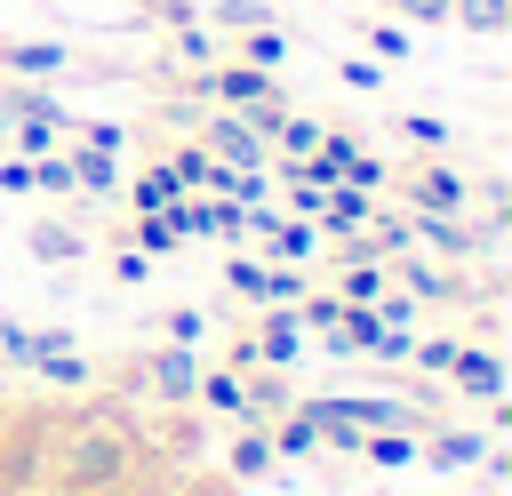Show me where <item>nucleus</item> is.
Here are the masks:
<instances>
[{"mask_svg": "<svg viewBox=\"0 0 512 496\" xmlns=\"http://www.w3.org/2000/svg\"><path fill=\"white\" fill-rule=\"evenodd\" d=\"M136 472H144V440H136V424L80 416V424H56V432H48L40 496H120Z\"/></svg>", "mask_w": 512, "mask_h": 496, "instance_id": "f257e3e1", "label": "nucleus"}, {"mask_svg": "<svg viewBox=\"0 0 512 496\" xmlns=\"http://www.w3.org/2000/svg\"><path fill=\"white\" fill-rule=\"evenodd\" d=\"M400 192H408V208H416V216H464V208H472V184H464L448 160L408 168V176H400Z\"/></svg>", "mask_w": 512, "mask_h": 496, "instance_id": "f03ea898", "label": "nucleus"}, {"mask_svg": "<svg viewBox=\"0 0 512 496\" xmlns=\"http://www.w3.org/2000/svg\"><path fill=\"white\" fill-rule=\"evenodd\" d=\"M248 352H256V368H288V360L304 352V320H296V304H264V320L248 328Z\"/></svg>", "mask_w": 512, "mask_h": 496, "instance_id": "7ed1b4c3", "label": "nucleus"}, {"mask_svg": "<svg viewBox=\"0 0 512 496\" xmlns=\"http://www.w3.org/2000/svg\"><path fill=\"white\" fill-rule=\"evenodd\" d=\"M312 216H320V232H336V240H360V232L376 224V192H360V184H328Z\"/></svg>", "mask_w": 512, "mask_h": 496, "instance_id": "20e7f679", "label": "nucleus"}, {"mask_svg": "<svg viewBox=\"0 0 512 496\" xmlns=\"http://www.w3.org/2000/svg\"><path fill=\"white\" fill-rule=\"evenodd\" d=\"M32 376H48V384H64V392H80L88 384V360L72 352V336H56V328H32V360H24Z\"/></svg>", "mask_w": 512, "mask_h": 496, "instance_id": "39448f33", "label": "nucleus"}, {"mask_svg": "<svg viewBox=\"0 0 512 496\" xmlns=\"http://www.w3.org/2000/svg\"><path fill=\"white\" fill-rule=\"evenodd\" d=\"M200 88H208V96H216L224 112H248V104L280 96V80H272V72H256V64H224V72H208Z\"/></svg>", "mask_w": 512, "mask_h": 496, "instance_id": "423d86ee", "label": "nucleus"}, {"mask_svg": "<svg viewBox=\"0 0 512 496\" xmlns=\"http://www.w3.org/2000/svg\"><path fill=\"white\" fill-rule=\"evenodd\" d=\"M144 376H152V392H160L168 408H184L192 384H200V360H192V344H160V352L144 360Z\"/></svg>", "mask_w": 512, "mask_h": 496, "instance_id": "0eeeda50", "label": "nucleus"}, {"mask_svg": "<svg viewBox=\"0 0 512 496\" xmlns=\"http://www.w3.org/2000/svg\"><path fill=\"white\" fill-rule=\"evenodd\" d=\"M448 376H456V384H464L472 400H488V408L504 400V360H496L488 344H456V360H448Z\"/></svg>", "mask_w": 512, "mask_h": 496, "instance_id": "6e6552de", "label": "nucleus"}, {"mask_svg": "<svg viewBox=\"0 0 512 496\" xmlns=\"http://www.w3.org/2000/svg\"><path fill=\"white\" fill-rule=\"evenodd\" d=\"M72 56H64V40H16V48H0V72H16V80H56Z\"/></svg>", "mask_w": 512, "mask_h": 496, "instance_id": "1a4fd4ad", "label": "nucleus"}, {"mask_svg": "<svg viewBox=\"0 0 512 496\" xmlns=\"http://www.w3.org/2000/svg\"><path fill=\"white\" fill-rule=\"evenodd\" d=\"M416 456L440 472H472V464H488V440L480 432H432V440H416Z\"/></svg>", "mask_w": 512, "mask_h": 496, "instance_id": "9d476101", "label": "nucleus"}, {"mask_svg": "<svg viewBox=\"0 0 512 496\" xmlns=\"http://www.w3.org/2000/svg\"><path fill=\"white\" fill-rule=\"evenodd\" d=\"M392 288H408L416 304H456V296H464V280H456V272H440V264H400V272H392Z\"/></svg>", "mask_w": 512, "mask_h": 496, "instance_id": "9b49d317", "label": "nucleus"}, {"mask_svg": "<svg viewBox=\"0 0 512 496\" xmlns=\"http://www.w3.org/2000/svg\"><path fill=\"white\" fill-rule=\"evenodd\" d=\"M448 24L472 40H496V32H512V0H448Z\"/></svg>", "mask_w": 512, "mask_h": 496, "instance_id": "f8f14e48", "label": "nucleus"}, {"mask_svg": "<svg viewBox=\"0 0 512 496\" xmlns=\"http://www.w3.org/2000/svg\"><path fill=\"white\" fill-rule=\"evenodd\" d=\"M224 464H232V480H264V472L280 464V456H272V432H264V424H240V440H232Z\"/></svg>", "mask_w": 512, "mask_h": 496, "instance_id": "ddd939ff", "label": "nucleus"}, {"mask_svg": "<svg viewBox=\"0 0 512 496\" xmlns=\"http://www.w3.org/2000/svg\"><path fill=\"white\" fill-rule=\"evenodd\" d=\"M168 176H176V192H208V184H216L208 144H200V136H192V144H176V152H168Z\"/></svg>", "mask_w": 512, "mask_h": 496, "instance_id": "4468645a", "label": "nucleus"}, {"mask_svg": "<svg viewBox=\"0 0 512 496\" xmlns=\"http://www.w3.org/2000/svg\"><path fill=\"white\" fill-rule=\"evenodd\" d=\"M24 248H32L40 264H80V248H88V240H80L72 224H32V232H24Z\"/></svg>", "mask_w": 512, "mask_h": 496, "instance_id": "2eb2a0df", "label": "nucleus"}, {"mask_svg": "<svg viewBox=\"0 0 512 496\" xmlns=\"http://www.w3.org/2000/svg\"><path fill=\"white\" fill-rule=\"evenodd\" d=\"M312 448H320L312 408H280V424H272V456H312Z\"/></svg>", "mask_w": 512, "mask_h": 496, "instance_id": "dca6fc26", "label": "nucleus"}, {"mask_svg": "<svg viewBox=\"0 0 512 496\" xmlns=\"http://www.w3.org/2000/svg\"><path fill=\"white\" fill-rule=\"evenodd\" d=\"M240 64H256V72H280V64H288V32H280V24H256V32H240Z\"/></svg>", "mask_w": 512, "mask_h": 496, "instance_id": "f3484780", "label": "nucleus"}, {"mask_svg": "<svg viewBox=\"0 0 512 496\" xmlns=\"http://www.w3.org/2000/svg\"><path fill=\"white\" fill-rule=\"evenodd\" d=\"M272 152H280V160H312V152H320V120L288 112V120H280V136H272Z\"/></svg>", "mask_w": 512, "mask_h": 496, "instance_id": "a211bd4d", "label": "nucleus"}, {"mask_svg": "<svg viewBox=\"0 0 512 496\" xmlns=\"http://www.w3.org/2000/svg\"><path fill=\"white\" fill-rule=\"evenodd\" d=\"M264 248H272V256H280V264H304V256H312V248H320V232H312V224H288V216H280V224H272V232H264Z\"/></svg>", "mask_w": 512, "mask_h": 496, "instance_id": "6ab92c4d", "label": "nucleus"}, {"mask_svg": "<svg viewBox=\"0 0 512 496\" xmlns=\"http://www.w3.org/2000/svg\"><path fill=\"white\" fill-rule=\"evenodd\" d=\"M192 400H208V408H224V416H240V400H248V392H240V376H232V368H200V384H192Z\"/></svg>", "mask_w": 512, "mask_h": 496, "instance_id": "aec40b11", "label": "nucleus"}, {"mask_svg": "<svg viewBox=\"0 0 512 496\" xmlns=\"http://www.w3.org/2000/svg\"><path fill=\"white\" fill-rule=\"evenodd\" d=\"M32 192L72 200V192H80V184H72V152H40V160H32Z\"/></svg>", "mask_w": 512, "mask_h": 496, "instance_id": "412c9836", "label": "nucleus"}, {"mask_svg": "<svg viewBox=\"0 0 512 496\" xmlns=\"http://www.w3.org/2000/svg\"><path fill=\"white\" fill-rule=\"evenodd\" d=\"M112 176H120V160H112V152H96V144H88V152H72V184L112 192Z\"/></svg>", "mask_w": 512, "mask_h": 496, "instance_id": "4be33fe9", "label": "nucleus"}, {"mask_svg": "<svg viewBox=\"0 0 512 496\" xmlns=\"http://www.w3.org/2000/svg\"><path fill=\"white\" fill-rule=\"evenodd\" d=\"M168 200H176V176H168V168H144V176H136V192H128V208H136V216H152V208H168Z\"/></svg>", "mask_w": 512, "mask_h": 496, "instance_id": "5701e85b", "label": "nucleus"}, {"mask_svg": "<svg viewBox=\"0 0 512 496\" xmlns=\"http://www.w3.org/2000/svg\"><path fill=\"white\" fill-rule=\"evenodd\" d=\"M160 336H168V344H200V336H208V312H200V304H176V312H160Z\"/></svg>", "mask_w": 512, "mask_h": 496, "instance_id": "b1692460", "label": "nucleus"}, {"mask_svg": "<svg viewBox=\"0 0 512 496\" xmlns=\"http://www.w3.org/2000/svg\"><path fill=\"white\" fill-rule=\"evenodd\" d=\"M360 456H368V464H416V440H408V432H368Z\"/></svg>", "mask_w": 512, "mask_h": 496, "instance_id": "393cba45", "label": "nucleus"}, {"mask_svg": "<svg viewBox=\"0 0 512 496\" xmlns=\"http://www.w3.org/2000/svg\"><path fill=\"white\" fill-rule=\"evenodd\" d=\"M176 248V224L168 216H136V256H168Z\"/></svg>", "mask_w": 512, "mask_h": 496, "instance_id": "a878e982", "label": "nucleus"}, {"mask_svg": "<svg viewBox=\"0 0 512 496\" xmlns=\"http://www.w3.org/2000/svg\"><path fill=\"white\" fill-rule=\"evenodd\" d=\"M408 360H416V368H432V376H448V360H456V336H416V344H408Z\"/></svg>", "mask_w": 512, "mask_h": 496, "instance_id": "bb28decb", "label": "nucleus"}, {"mask_svg": "<svg viewBox=\"0 0 512 496\" xmlns=\"http://www.w3.org/2000/svg\"><path fill=\"white\" fill-rule=\"evenodd\" d=\"M368 48H376L384 64H400V56L416 48V40H408V24H368Z\"/></svg>", "mask_w": 512, "mask_h": 496, "instance_id": "cd10ccee", "label": "nucleus"}, {"mask_svg": "<svg viewBox=\"0 0 512 496\" xmlns=\"http://www.w3.org/2000/svg\"><path fill=\"white\" fill-rule=\"evenodd\" d=\"M176 56H184V64H208V56H216V40H208V32L184 16V24H176Z\"/></svg>", "mask_w": 512, "mask_h": 496, "instance_id": "c85d7f7f", "label": "nucleus"}, {"mask_svg": "<svg viewBox=\"0 0 512 496\" xmlns=\"http://www.w3.org/2000/svg\"><path fill=\"white\" fill-rule=\"evenodd\" d=\"M0 360H16V368L32 360V328H24V320H8V312H0Z\"/></svg>", "mask_w": 512, "mask_h": 496, "instance_id": "c756f323", "label": "nucleus"}, {"mask_svg": "<svg viewBox=\"0 0 512 496\" xmlns=\"http://www.w3.org/2000/svg\"><path fill=\"white\" fill-rule=\"evenodd\" d=\"M216 16H224L232 32H256V24H272V16H264V0H216Z\"/></svg>", "mask_w": 512, "mask_h": 496, "instance_id": "7c9ffc66", "label": "nucleus"}, {"mask_svg": "<svg viewBox=\"0 0 512 496\" xmlns=\"http://www.w3.org/2000/svg\"><path fill=\"white\" fill-rule=\"evenodd\" d=\"M400 24H448V0H384Z\"/></svg>", "mask_w": 512, "mask_h": 496, "instance_id": "2f4dec72", "label": "nucleus"}, {"mask_svg": "<svg viewBox=\"0 0 512 496\" xmlns=\"http://www.w3.org/2000/svg\"><path fill=\"white\" fill-rule=\"evenodd\" d=\"M400 136H408V144H448V128H440L432 112H408V120H400Z\"/></svg>", "mask_w": 512, "mask_h": 496, "instance_id": "473e14b6", "label": "nucleus"}, {"mask_svg": "<svg viewBox=\"0 0 512 496\" xmlns=\"http://www.w3.org/2000/svg\"><path fill=\"white\" fill-rule=\"evenodd\" d=\"M336 72H344V88H384V72H376V64H368V56H344V64H336Z\"/></svg>", "mask_w": 512, "mask_h": 496, "instance_id": "72a5a7b5", "label": "nucleus"}, {"mask_svg": "<svg viewBox=\"0 0 512 496\" xmlns=\"http://www.w3.org/2000/svg\"><path fill=\"white\" fill-rule=\"evenodd\" d=\"M0 192H32V160H0Z\"/></svg>", "mask_w": 512, "mask_h": 496, "instance_id": "f704fd0d", "label": "nucleus"}, {"mask_svg": "<svg viewBox=\"0 0 512 496\" xmlns=\"http://www.w3.org/2000/svg\"><path fill=\"white\" fill-rule=\"evenodd\" d=\"M112 272H120V280H128V288H136V280H152V264H144V256H136V248H120V264H112Z\"/></svg>", "mask_w": 512, "mask_h": 496, "instance_id": "c9c22d12", "label": "nucleus"}, {"mask_svg": "<svg viewBox=\"0 0 512 496\" xmlns=\"http://www.w3.org/2000/svg\"><path fill=\"white\" fill-rule=\"evenodd\" d=\"M8 424H16V416H8V400H0V448H8Z\"/></svg>", "mask_w": 512, "mask_h": 496, "instance_id": "e433bc0d", "label": "nucleus"}]
</instances>
